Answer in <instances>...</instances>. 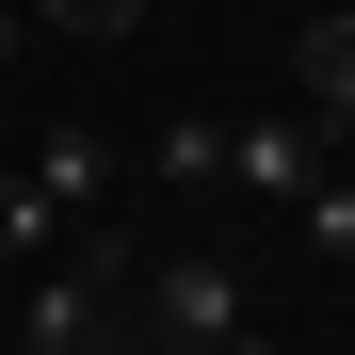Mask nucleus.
I'll return each mask as SVG.
<instances>
[{
    "label": "nucleus",
    "mask_w": 355,
    "mask_h": 355,
    "mask_svg": "<svg viewBox=\"0 0 355 355\" xmlns=\"http://www.w3.org/2000/svg\"><path fill=\"white\" fill-rule=\"evenodd\" d=\"M17 339L33 355H113V339H130V323H113V259H49L33 307H17Z\"/></svg>",
    "instance_id": "1"
},
{
    "label": "nucleus",
    "mask_w": 355,
    "mask_h": 355,
    "mask_svg": "<svg viewBox=\"0 0 355 355\" xmlns=\"http://www.w3.org/2000/svg\"><path fill=\"white\" fill-rule=\"evenodd\" d=\"M146 323H162V339H243L226 259H146Z\"/></svg>",
    "instance_id": "2"
},
{
    "label": "nucleus",
    "mask_w": 355,
    "mask_h": 355,
    "mask_svg": "<svg viewBox=\"0 0 355 355\" xmlns=\"http://www.w3.org/2000/svg\"><path fill=\"white\" fill-rule=\"evenodd\" d=\"M323 162H339V146H323V113H307V130H226V178H243L259 210H291V194L323 178Z\"/></svg>",
    "instance_id": "3"
},
{
    "label": "nucleus",
    "mask_w": 355,
    "mask_h": 355,
    "mask_svg": "<svg viewBox=\"0 0 355 355\" xmlns=\"http://www.w3.org/2000/svg\"><path fill=\"white\" fill-rule=\"evenodd\" d=\"M291 81H307V113L339 130V113H355V17H307V33H291Z\"/></svg>",
    "instance_id": "4"
},
{
    "label": "nucleus",
    "mask_w": 355,
    "mask_h": 355,
    "mask_svg": "<svg viewBox=\"0 0 355 355\" xmlns=\"http://www.w3.org/2000/svg\"><path fill=\"white\" fill-rule=\"evenodd\" d=\"M65 226H81V210H65V194H49V178H33V162H17V178H0V259H49V243H65Z\"/></svg>",
    "instance_id": "5"
},
{
    "label": "nucleus",
    "mask_w": 355,
    "mask_h": 355,
    "mask_svg": "<svg viewBox=\"0 0 355 355\" xmlns=\"http://www.w3.org/2000/svg\"><path fill=\"white\" fill-rule=\"evenodd\" d=\"M33 178H49L65 210H97V194H113V130H49V146H33Z\"/></svg>",
    "instance_id": "6"
},
{
    "label": "nucleus",
    "mask_w": 355,
    "mask_h": 355,
    "mask_svg": "<svg viewBox=\"0 0 355 355\" xmlns=\"http://www.w3.org/2000/svg\"><path fill=\"white\" fill-rule=\"evenodd\" d=\"M291 210H307V243H323V259H355V162H323Z\"/></svg>",
    "instance_id": "7"
},
{
    "label": "nucleus",
    "mask_w": 355,
    "mask_h": 355,
    "mask_svg": "<svg viewBox=\"0 0 355 355\" xmlns=\"http://www.w3.org/2000/svg\"><path fill=\"white\" fill-rule=\"evenodd\" d=\"M65 33H146V0H49Z\"/></svg>",
    "instance_id": "8"
},
{
    "label": "nucleus",
    "mask_w": 355,
    "mask_h": 355,
    "mask_svg": "<svg viewBox=\"0 0 355 355\" xmlns=\"http://www.w3.org/2000/svg\"><path fill=\"white\" fill-rule=\"evenodd\" d=\"M17 49H33V17H17V0H0V65H17Z\"/></svg>",
    "instance_id": "9"
},
{
    "label": "nucleus",
    "mask_w": 355,
    "mask_h": 355,
    "mask_svg": "<svg viewBox=\"0 0 355 355\" xmlns=\"http://www.w3.org/2000/svg\"><path fill=\"white\" fill-rule=\"evenodd\" d=\"M210 355H275V339H259V323H243V339H210Z\"/></svg>",
    "instance_id": "10"
},
{
    "label": "nucleus",
    "mask_w": 355,
    "mask_h": 355,
    "mask_svg": "<svg viewBox=\"0 0 355 355\" xmlns=\"http://www.w3.org/2000/svg\"><path fill=\"white\" fill-rule=\"evenodd\" d=\"M323 146H339V162H355V113H339V130H323Z\"/></svg>",
    "instance_id": "11"
}]
</instances>
